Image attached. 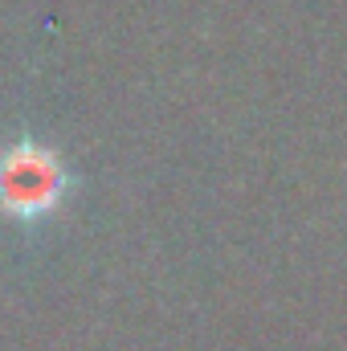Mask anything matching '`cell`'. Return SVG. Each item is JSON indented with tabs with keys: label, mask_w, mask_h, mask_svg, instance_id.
Segmentation results:
<instances>
[{
	"label": "cell",
	"mask_w": 347,
	"mask_h": 351,
	"mask_svg": "<svg viewBox=\"0 0 347 351\" xmlns=\"http://www.w3.org/2000/svg\"><path fill=\"white\" fill-rule=\"evenodd\" d=\"M70 192L74 176L53 147L37 139H16L0 152V213L8 221L37 225L53 217Z\"/></svg>",
	"instance_id": "obj_1"
}]
</instances>
